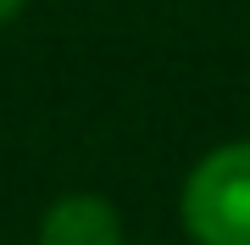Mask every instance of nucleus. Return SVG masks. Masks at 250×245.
Returning a JSON list of instances; mask_svg holds the SVG:
<instances>
[{"label":"nucleus","mask_w":250,"mask_h":245,"mask_svg":"<svg viewBox=\"0 0 250 245\" xmlns=\"http://www.w3.org/2000/svg\"><path fill=\"white\" fill-rule=\"evenodd\" d=\"M39 245H123V223L106 195H62L39 218Z\"/></svg>","instance_id":"2"},{"label":"nucleus","mask_w":250,"mask_h":245,"mask_svg":"<svg viewBox=\"0 0 250 245\" xmlns=\"http://www.w3.org/2000/svg\"><path fill=\"white\" fill-rule=\"evenodd\" d=\"M178 212L195 245H250V139L217 145L189 167Z\"/></svg>","instance_id":"1"},{"label":"nucleus","mask_w":250,"mask_h":245,"mask_svg":"<svg viewBox=\"0 0 250 245\" xmlns=\"http://www.w3.org/2000/svg\"><path fill=\"white\" fill-rule=\"evenodd\" d=\"M22 6H28V0H0V22H11V17H17Z\"/></svg>","instance_id":"3"}]
</instances>
